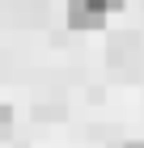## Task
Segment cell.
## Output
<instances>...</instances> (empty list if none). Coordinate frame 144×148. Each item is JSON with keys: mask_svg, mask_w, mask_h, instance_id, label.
I'll return each mask as SVG.
<instances>
[{"mask_svg": "<svg viewBox=\"0 0 144 148\" xmlns=\"http://www.w3.org/2000/svg\"><path fill=\"white\" fill-rule=\"evenodd\" d=\"M9 127H13V110H9V106H4V102H0V136H4Z\"/></svg>", "mask_w": 144, "mask_h": 148, "instance_id": "obj_3", "label": "cell"}, {"mask_svg": "<svg viewBox=\"0 0 144 148\" xmlns=\"http://www.w3.org/2000/svg\"><path fill=\"white\" fill-rule=\"evenodd\" d=\"M64 13H68V25H72V30H102L110 4H106V0H68Z\"/></svg>", "mask_w": 144, "mask_h": 148, "instance_id": "obj_1", "label": "cell"}, {"mask_svg": "<svg viewBox=\"0 0 144 148\" xmlns=\"http://www.w3.org/2000/svg\"><path fill=\"white\" fill-rule=\"evenodd\" d=\"M136 55H140V34H114V42H110V59L114 64L136 59Z\"/></svg>", "mask_w": 144, "mask_h": 148, "instance_id": "obj_2", "label": "cell"}, {"mask_svg": "<svg viewBox=\"0 0 144 148\" xmlns=\"http://www.w3.org/2000/svg\"><path fill=\"white\" fill-rule=\"evenodd\" d=\"M106 4H110V9H119V4H123V0H106Z\"/></svg>", "mask_w": 144, "mask_h": 148, "instance_id": "obj_4", "label": "cell"}, {"mask_svg": "<svg viewBox=\"0 0 144 148\" xmlns=\"http://www.w3.org/2000/svg\"><path fill=\"white\" fill-rule=\"evenodd\" d=\"M127 148H144V144H127Z\"/></svg>", "mask_w": 144, "mask_h": 148, "instance_id": "obj_5", "label": "cell"}]
</instances>
